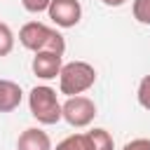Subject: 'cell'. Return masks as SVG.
Listing matches in <instances>:
<instances>
[{
    "instance_id": "6da1fadb",
    "label": "cell",
    "mask_w": 150,
    "mask_h": 150,
    "mask_svg": "<svg viewBox=\"0 0 150 150\" xmlns=\"http://www.w3.org/2000/svg\"><path fill=\"white\" fill-rule=\"evenodd\" d=\"M19 42L28 52H33V54H38V52H54V54L63 56V52H66V38L56 28H49L42 21L23 23L21 30H19Z\"/></svg>"
},
{
    "instance_id": "7a4b0ae2",
    "label": "cell",
    "mask_w": 150,
    "mask_h": 150,
    "mask_svg": "<svg viewBox=\"0 0 150 150\" xmlns=\"http://www.w3.org/2000/svg\"><path fill=\"white\" fill-rule=\"evenodd\" d=\"M28 108L40 124H56L63 120V103H59L56 89L47 84H38L28 91Z\"/></svg>"
},
{
    "instance_id": "3957f363",
    "label": "cell",
    "mask_w": 150,
    "mask_h": 150,
    "mask_svg": "<svg viewBox=\"0 0 150 150\" xmlns=\"http://www.w3.org/2000/svg\"><path fill=\"white\" fill-rule=\"evenodd\" d=\"M96 82V68L87 61H68L59 73V89L66 96H82Z\"/></svg>"
},
{
    "instance_id": "277c9868",
    "label": "cell",
    "mask_w": 150,
    "mask_h": 150,
    "mask_svg": "<svg viewBox=\"0 0 150 150\" xmlns=\"http://www.w3.org/2000/svg\"><path fill=\"white\" fill-rule=\"evenodd\" d=\"M96 117V103L89 96H68L63 103V120L75 127V129H84L94 122Z\"/></svg>"
},
{
    "instance_id": "5b68a950",
    "label": "cell",
    "mask_w": 150,
    "mask_h": 150,
    "mask_svg": "<svg viewBox=\"0 0 150 150\" xmlns=\"http://www.w3.org/2000/svg\"><path fill=\"white\" fill-rule=\"evenodd\" d=\"M47 14L59 28H73L82 19V5L77 0H52Z\"/></svg>"
},
{
    "instance_id": "8992f818",
    "label": "cell",
    "mask_w": 150,
    "mask_h": 150,
    "mask_svg": "<svg viewBox=\"0 0 150 150\" xmlns=\"http://www.w3.org/2000/svg\"><path fill=\"white\" fill-rule=\"evenodd\" d=\"M33 75L40 77V80H54L59 77L61 68H63V56L61 54H54V52H38L33 56Z\"/></svg>"
},
{
    "instance_id": "52a82bcc",
    "label": "cell",
    "mask_w": 150,
    "mask_h": 150,
    "mask_svg": "<svg viewBox=\"0 0 150 150\" xmlns=\"http://www.w3.org/2000/svg\"><path fill=\"white\" fill-rule=\"evenodd\" d=\"M16 150H54V148H52V138L47 131L30 127V129L21 131V136L16 141Z\"/></svg>"
},
{
    "instance_id": "ba28073f",
    "label": "cell",
    "mask_w": 150,
    "mask_h": 150,
    "mask_svg": "<svg viewBox=\"0 0 150 150\" xmlns=\"http://www.w3.org/2000/svg\"><path fill=\"white\" fill-rule=\"evenodd\" d=\"M23 91L12 80H0V112H12L21 105Z\"/></svg>"
},
{
    "instance_id": "9c48e42d",
    "label": "cell",
    "mask_w": 150,
    "mask_h": 150,
    "mask_svg": "<svg viewBox=\"0 0 150 150\" xmlns=\"http://www.w3.org/2000/svg\"><path fill=\"white\" fill-rule=\"evenodd\" d=\"M87 136H89L91 150H112L115 148V141H112L110 131H105L101 127H94L91 131H87Z\"/></svg>"
},
{
    "instance_id": "30bf717a",
    "label": "cell",
    "mask_w": 150,
    "mask_h": 150,
    "mask_svg": "<svg viewBox=\"0 0 150 150\" xmlns=\"http://www.w3.org/2000/svg\"><path fill=\"white\" fill-rule=\"evenodd\" d=\"M54 150H91V143L87 134H70L63 141H59Z\"/></svg>"
},
{
    "instance_id": "8fae6325",
    "label": "cell",
    "mask_w": 150,
    "mask_h": 150,
    "mask_svg": "<svg viewBox=\"0 0 150 150\" xmlns=\"http://www.w3.org/2000/svg\"><path fill=\"white\" fill-rule=\"evenodd\" d=\"M12 49H14V33L5 21H0V59L12 54Z\"/></svg>"
},
{
    "instance_id": "7c38bea8",
    "label": "cell",
    "mask_w": 150,
    "mask_h": 150,
    "mask_svg": "<svg viewBox=\"0 0 150 150\" xmlns=\"http://www.w3.org/2000/svg\"><path fill=\"white\" fill-rule=\"evenodd\" d=\"M131 12H134V19L138 23L150 26V0H134Z\"/></svg>"
},
{
    "instance_id": "4fadbf2b",
    "label": "cell",
    "mask_w": 150,
    "mask_h": 150,
    "mask_svg": "<svg viewBox=\"0 0 150 150\" xmlns=\"http://www.w3.org/2000/svg\"><path fill=\"white\" fill-rule=\"evenodd\" d=\"M136 98H138L141 108L150 110V73L141 77V82H138V91H136Z\"/></svg>"
},
{
    "instance_id": "5bb4252c",
    "label": "cell",
    "mask_w": 150,
    "mask_h": 150,
    "mask_svg": "<svg viewBox=\"0 0 150 150\" xmlns=\"http://www.w3.org/2000/svg\"><path fill=\"white\" fill-rule=\"evenodd\" d=\"M21 5H23L26 12H30V14H40V12H47V9H49L52 0H21Z\"/></svg>"
},
{
    "instance_id": "9a60e30c",
    "label": "cell",
    "mask_w": 150,
    "mask_h": 150,
    "mask_svg": "<svg viewBox=\"0 0 150 150\" xmlns=\"http://www.w3.org/2000/svg\"><path fill=\"white\" fill-rule=\"evenodd\" d=\"M122 150H150V138H134Z\"/></svg>"
},
{
    "instance_id": "2e32d148",
    "label": "cell",
    "mask_w": 150,
    "mask_h": 150,
    "mask_svg": "<svg viewBox=\"0 0 150 150\" xmlns=\"http://www.w3.org/2000/svg\"><path fill=\"white\" fill-rule=\"evenodd\" d=\"M101 2H103L105 7H122L127 0H101Z\"/></svg>"
}]
</instances>
